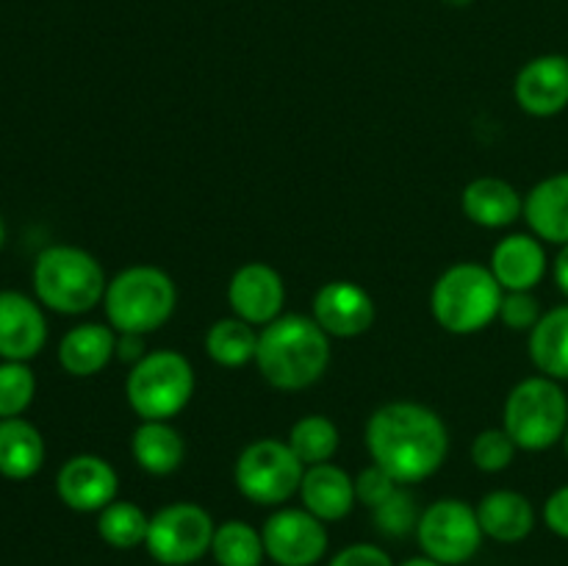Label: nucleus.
I'll use <instances>...</instances> for the list:
<instances>
[{
    "instance_id": "1",
    "label": "nucleus",
    "mask_w": 568,
    "mask_h": 566,
    "mask_svg": "<svg viewBox=\"0 0 568 566\" xmlns=\"http://www.w3.org/2000/svg\"><path fill=\"white\" fill-rule=\"evenodd\" d=\"M364 444L372 464L383 466L399 486H410L442 469L449 455V431L427 405L397 400L372 411Z\"/></svg>"
},
{
    "instance_id": "2",
    "label": "nucleus",
    "mask_w": 568,
    "mask_h": 566,
    "mask_svg": "<svg viewBox=\"0 0 568 566\" xmlns=\"http://www.w3.org/2000/svg\"><path fill=\"white\" fill-rule=\"evenodd\" d=\"M255 366L277 392H303L331 366V336L314 316L281 314L258 331Z\"/></svg>"
},
{
    "instance_id": "3",
    "label": "nucleus",
    "mask_w": 568,
    "mask_h": 566,
    "mask_svg": "<svg viewBox=\"0 0 568 566\" xmlns=\"http://www.w3.org/2000/svg\"><path fill=\"white\" fill-rule=\"evenodd\" d=\"M505 289L488 264L458 261L436 277L430 289V314L453 336H471L499 320Z\"/></svg>"
},
{
    "instance_id": "4",
    "label": "nucleus",
    "mask_w": 568,
    "mask_h": 566,
    "mask_svg": "<svg viewBox=\"0 0 568 566\" xmlns=\"http://www.w3.org/2000/svg\"><path fill=\"white\" fill-rule=\"evenodd\" d=\"M105 286L103 264L75 244H50L33 261V292L55 314H89L94 305H103Z\"/></svg>"
},
{
    "instance_id": "5",
    "label": "nucleus",
    "mask_w": 568,
    "mask_h": 566,
    "mask_svg": "<svg viewBox=\"0 0 568 566\" xmlns=\"http://www.w3.org/2000/svg\"><path fill=\"white\" fill-rule=\"evenodd\" d=\"M178 309V286L161 266L133 264L105 286L103 311L116 333L148 336L164 327Z\"/></svg>"
},
{
    "instance_id": "6",
    "label": "nucleus",
    "mask_w": 568,
    "mask_h": 566,
    "mask_svg": "<svg viewBox=\"0 0 568 566\" xmlns=\"http://www.w3.org/2000/svg\"><path fill=\"white\" fill-rule=\"evenodd\" d=\"M503 427L525 453H544L564 444L568 431L566 388L547 375L519 381L505 397Z\"/></svg>"
},
{
    "instance_id": "7",
    "label": "nucleus",
    "mask_w": 568,
    "mask_h": 566,
    "mask_svg": "<svg viewBox=\"0 0 568 566\" xmlns=\"http://www.w3.org/2000/svg\"><path fill=\"white\" fill-rule=\"evenodd\" d=\"M197 375L181 350H150L125 377V400L139 420H166L181 414L194 397Z\"/></svg>"
},
{
    "instance_id": "8",
    "label": "nucleus",
    "mask_w": 568,
    "mask_h": 566,
    "mask_svg": "<svg viewBox=\"0 0 568 566\" xmlns=\"http://www.w3.org/2000/svg\"><path fill=\"white\" fill-rule=\"evenodd\" d=\"M305 464L294 455L286 438H255L233 464V483L239 494L253 505L281 508L294 494H300Z\"/></svg>"
},
{
    "instance_id": "9",
    "label": "nucleus",
    "mask_w": 568,
    "mask_h": 566,
    "mask_svg": "<svg viewBox=\"0 0 568 566\" xmlns=\"http://www.w3.org/2000/svg\"><path fill=\"white\" fill-rule=\"evenodd\" d=\"M216 522L200 503H166L150 516L144 549L161 566H192L211 555Z\"/></svg>"
},
{
    "instance_id": "10",
    "label": "nucleus",
    "mask_w": 568,
    "mask_h": 566,
    "mask_svg": "<svg viewBox=\"0 0 568 566\" xmlns=\"http://www.w3.org/2000/svg\"><path fill=\"white\" fill-rule=\"evenodd\" d=\"M483 527L477 519V508L466 499L442 497L422 508L416 525V542L422 555L438 560L444 566L469 564L483 547Z\"/></svg>"
},
{
    "instance_id": "11",
    "label": "nucleus",
    "mask_w": 568,
    "mask_h": 566,
    "mask_svg": "<svg viewBox=\"0 0 568 566\" xmlns=\"http://www.w3.org/2000/svg\"><path fill=\"white\" fill-rule=\"evenodd\" d=\"M266 558L275 566H316L327 555L331 533L311 511L281 505L266 516L264 527Z\"/></svg>"
},
{
    "instance_id": "12",
    "label": "nucleus",
    "mask_w": 568,
    "mask_h": 566,
    "mask_svg": "<svg viewBox=\"0 0 568 566\" xmlns=\"http://www.w3.org/2000/svg\"><path fill=\"white\" fill-rule=\"evenodd\" d=\"M227 305L231 314L264 327L283 314L286 305V281L266 261H247L227 281Z\"/></svg>"
},
{
    "instance_id": "13",
    "label": "nucleus",
    "mask_w": 568,
    "mask_h": 566,
    "mask_svg": "<svg viewBox=\"0 0 568 566\" xmlns=\"http://www.w3.org/2000/svg\"><path fill=\"white\" fill-rule=\"evenodd\" d=\"M311 316L331 338H358L377 320L375 297L355 281H327L316 289Z\"/></svg>"
},
{
    "instance_id": "14",
    "label": "nucleus",
    "mask_w": 568,
    "mask_h": 566,
    "mask_svg": "<svg viewBox=\"0 0 568 566\" xmlns=\"http://www.w3.org/2000/svg\"><path fill=\"white\" fill-rule=\"evenodd\" d=\"M120 492V475L103 455L81 453L64 461L55 475V494L75 514H100Z\"/></svg>"
},
{
    "instance_id": "15",
    "label": "nucleus",
    "mask_w": 568,
    "mask_h": 566,
    "mask_svg": "<svg viewBox=\"0 0 568 566\" xmlns=\"http://www.w3.org/2000/svg\"><path fill=\"white\" fill-rule=\"evenodd\" d=\"M514 98L525 114L549 120L568 109V55L544 53L527 61L514 81Z\"/></svg>"
},
{
    "instance_id": "16",
    "label": "nucleus",
    "mask_w": 568,
    "mask_h": 566,
    "mask_svg": "<svg viewBox=\"0 0 568 566\" xmlns=\"http://www.w3.org/2000/svg\"><path fill=\"white\" fill-rule=\"evenodd\" d=\"M48 344V320L39 305L22 292H0V358L31 361Z\"/></svg>"
},
{
    "instance_id": "17",
    "label": "nucleus",
    "mask_w": 568,
    "mask_h": 566,
    "mask_svg": "<svg viewBox=\"0 0 568 566\" xmlns=\"http://www.w3.org/2000/svg\"><path fill=\"white\" fill-rule=\"evenodd\" d=\"M488 270L505 292H532L549 272L547 247L532 233H508L494 244Z\"/></svg>"
},
{
    "instance_id": "18",
    "label": "nucleus",
    "mask_w": 568,
    "mask_h": 566,
    "mask_svg": "<svg viewBox=\"0 0 568 566\" xmlns=\"http://www.w3.org/2000/svg\"><path fill=\"white\" fill-rule=\"evenodd\" d=\"M460 209L469 222L486 231L510 228L525 214V194L505 178L483 175L475 178L460 192Z\"/></svg>"
},
{
    "instance_id": "19",
    "label": "nucleus",
    "mask_w": 568,
    "mask_h": 566,
    "mask_svg": "<svg viewBox=\"0 0 568 566\" xmlns=\"http://www.w3.org/2000/svg\"><path fill=\"white\" fill-rule=\"evenodd\" d=\"M300 499H303V508L311 511L325 525L327 522H342L358 505L355 477L344 466L333 464V461L305 466L303 483H300Z\"/></svg>"
},
{
    "instance_id": "20",
    "label": "nucleus",
    "mask_w": 568,
    "mask_h": 566,
    "mask_svg": "<svg viewBox=\"0 0 568 566\" xmlns=\"http://www.w3.org/2000/svg\"><path fill=\"white\" fill-rule=\"evenodd\" d=\"M475 508L483 536L497 544H519L536 530V505L516 488H494V492L483 494Z\"/></svg>"
},
{
    "instance_id": "21",
    "label": "nucleus",
    "mask_w": 568,
    "mask_h": 566,
    "mask_svg": "<svg viewBox=\"0 0 568 566\" xmlns=\"http://www.w3.org/2000/svg\"><path fill=\"white\" fill-rule=\"evenodd\" d=\"M521 220L544 244H568V170L541 178L525 194Z\"/></svg>"
},
{
    "instance_id": "22",
    "label": "nucleus",
    "mask_w": 568,
    "mask_h": 566,
    "mask_svg": "<svg viewBox=\"0 0 568 566\" xmlns=\"http://www.w3.org/2000/svg\"><path fill=\"white\" fill-rule=\"evenodd\" d=\"M116 358V331L103 322L70 327L59 342V364L72 377L100 375Z\"/></svg>"
},
{
    "instance_id": "23",
    "label": "nucleus",
    "mask_w": 568,
    "mask_h": 566,
    "mask_svg": "<svg viewBox=\"0 0 568 566\" xmlns=\"http://www.w3.org/2000/svg\"><path fill=\"white\" fill-rule=\"evenodd\" d=\"M131 455L142 472L166 477L181 469L186 458V442L181 431L166 420H139L131 436Z\"/></svg>"
},
{
    "instance_id": "24",
    "label": "nucleus",
    "mask_w": 568,
    "mask_h": 566,
    "mask_svg": "<svg viewBox=\"0 0 568 566\" xmlns=\"http://www.w3.org/2000/svg\"><path fill=\"white\" fill-rule=\"evenodd\" d=\"M527 353H530L538 375H547L560 383L568 381V300L544 311L527 338Z\"/></svg>"
},
{
    "instance_id": "25",
    "label": "nucleus",
    "mask_w": 568,
    "mask_h": 566,
    "mask_svg": "<svg viewBox=\"0 0 568 566\" xmlns=\"http://www.w3.org/2000/svg\"><path fill=\"white\" fill-rule=\"evenodd\" d=\"M44 464V438L22 416L0 420V475L9 481H28Z\"/></svg>"
},
{
    "instance_id": "26",
    "label": "nucleus",
    "mask_w": 568,
    "mask_h": 566,
    "mask_svg": "<svg viewBox=\"0 0 568 566\" xmlns=\"http://www.w3.org/2000/svg\"><path fill=\"white\" fill-rule=\"evenodd\" d=\"M255 350H258V331L233 314L211 322L205 331V355L216 366L239 370V366L255 364Z\"/></svg>"
},
{
    "instance_id": "27",
    "label": "nucleus",
    "mask_w": 568,
    "mask_h": 566,
    "mask_svg": "<svg viewBox=\"0 0 568 566\" xmlns=\"http://www.w3.org/2000/svg\"><path fill=\"white\" fill-rule=\"evenodd\" d=\"M211 558L216 566H261L266 558L264 536L244 519L220 522L211 542Z\"/></svg>"
},
{
    "instance_id": "28",
    "label": "nucleus",
    "mask_w": 568,
    "mask_h": 566,
    "mask_svg": "<svg viewBox=\"0 0 568 566\" xmlns=\"http://www.w3.org/2000/svg\"><path fill=\"white\" fill-rule=\"evenodd\" d=\"M150 530V514L131 499H114L98 514V536L114 549L144 547Z\"/></svg>"
},
{
    "instance_id": "29",
    "label": "nucleus",
    "mask_w": 568,
    "mask_h": 566,
    "mask_svg": "<svg viewBox=\"0 0 568 566\" xmlns=\"http://www.w3.org/2000/svg\"><path fill=\"white\" fill-rule=\"evenodd\" d=\"M286 442L305 466H314L333 461V455L338 453V444H342V436H338V427L331 416L308 414L294 422Z\"/></svg>"
},
{
    "instance_id": "30",
    "label": "nucleus",
    "mask_w": 568,
    "mask_h": 566,
    "mask_svg": "<svg viewBox=\"0 0 568 566\" xmlns=\"http://www.w3.org/2000/svg\"><path fill=\"white\" fill-rule=\"evenodd\" d=\"M37 394V377L26 361H3L0 364V420L26 414Z\"/></svg>"
},
{
    "instance_id": "31",
    "label": "nucleus",
    "mask_w": 568,
    "mask_h": 566,
    "mask_svg": "<svg viewBox=\"0 0 568 566\" xmlns=\"http://www.w3.org/2000/svg\"><path fill=\"white\" fill-rule=\"evenodd\" d=\"M516 453H519V447H516V442L508 436L505 427H486V431L471 438L469 447L471 464L486 472V475H497V472L508 469L514 464Z\"/></svg>"
},
{
    "instance_id": "32",
    "label": "nucleus",
    "mask_w": 568,
    "mask_h": 566,
    "mask_svg": "<svg viewBox=\"0 0 568 566\" xmlns=\"http://www.w3.org/2000/svg\"><path fill=\"white\" fill-rule=\"evenodd\" d=\"M419 505H416V497L410 492H405L403 486L381 505V508L372 511V519H375L377 530L383 536L403 538L408 533H416V525H419Z\"/></svg>"
},
{
    "instance_id": "33",
    "label": "nucleus",
    "mask_w": 568,
    "mask_h": 566,
    "mask_svg": "<svg viewBox=\"0 0 568 566\" xmlns=\"http://www.w3.org/2000/svg\"><path fill=\"white\" fill-rule=\"evenodd\" d=\"M544 316L541 303L532 292H505L503 305H499V320L508 325L510 331L530 333Z\"/></svg>"
},
{
    "instance_id": "34",
    "label": "nucleus",
    "mask_w": 568,
    "mask_h": 566,
    "mask_svg": "<svg viewBox=\"0 0 568 566\" xmlns=\"http://www.w3.org/2000/svg\"><path fill=\"white\" fill-rule=\"evenodd\" d=\"M397 488L399 483L377 464H369L366 469H361L358 475H355V497H358V503L366 505L369 511L381 508Z\"/></svg>"
},
{
    "instance_id": "35",
    "label": "nucleus",
    "mask_w": 568,
    "mask_h": 566,
    "mask_svg": "<svg viewBox=\"0 0 568 566\" xmlns=\"http://www.w3.org/2000/svg\"><path fill=\"white\" fill-rule=\"evenodd\" d=\"M327 566H397L392 555L372 542H355L338 549Z\"/></svg>"
},
{
    "instance_id": "36",
    "label": "nucleus",
    "mask_w": 568,
    "mask_h": 566,
    "mask_svg": "<svg viewBox=\"0 0 568 566\" xmlns=\"http://www.w3.org/2000/svg\"><path fill=\"white\" fill-rule=\"evenodd\" d=\"M541 519L549 527V533L568 542V483L549 494L541 508Z\"/></svg>"
},
{
    "instance_id": "37",
    "label": "nucleus",
    "mask_w": 568,
    "mask_h": 566,
    "mask_svg": "<svg viewBox=\"0 0 568 566\" xmlns=\"http://www.w3.org/2000/svg\"><path fill=\"white\" fill-rule=\"evenodd\" d=\"M150 350L144 347V336L139 333H116V358L125 364H139Z\"/></svg>"
},
{
    "instance_id": "38",
    "label": "nucleus",
    "mask_w": 568,
    "mask_h": 566,
    "mask_svg": "<svg viewBox=\"0 0 568 566\" xmlns=\"http://www.w3.org/2000/svg\"><path fill=\"white\" fill-rule=\"evenodd\" d=\"M552 277H555V286H558V292L568 300V244L558 247V255H555V261H552Z\"/></svg>"
},
{
    "instance_id": "39",
    "label": "nucleus",
    "mask_w": 568,
    "mask_h": 566,
    "mask_svg": "<svg viewBox=\"0 0 568 566\" xmlns=\"http://www.w3.org/2000/svg\"><path fill=\"white\" fill-rule=\"evenodd\" d=\"M399 566H444V564H438V560L427 558V555H416V558L403 560V564H399Z\"/></svg>"
},
{
    "instance_id": "40",
    "label": "nucleus",
    "mask_w": 568,
    "mask_h": 566,
    "mask_svg": "<svg viewBox=\"0 0 568 566\" xmlns=\"http://www.w3.org/2000/svg\"><path fill=\"white\" fill-rule=\"evenodd\" d=\"M442 3L453 6V9H466V6H471V3H475V0H442Z\"/></svg>"
},
{
    "instance_id": "41",
    "label": "nucleus",
    "mask_w": 568,
    "mask_h": 566,
    "mask_svg": "<svg viewBox=\"0 0 568 566\" xmlns=\"http://www.w3.org/2000/svg\"><path fill=\"white\" fill-rule=\"evenodd\" d=\"M3 242H6V222L3 216H0V247H3Z\"/></svg>"
},
{
    "instance_id": "42",
    "label": "nucleus",
    "mask_w": 568,
    "mask_h": 566,
    "mask_svg": "<svg viewBox=\"0 0 568 566\" xmlns=\"http://www.w3.org/2000/svg\"><path fill=\"white\" fill-rule=\"evenodd\" d=\"M564 449H566V458H568V431H566V436H564Z\"/></svg>"
}]
</instances>
